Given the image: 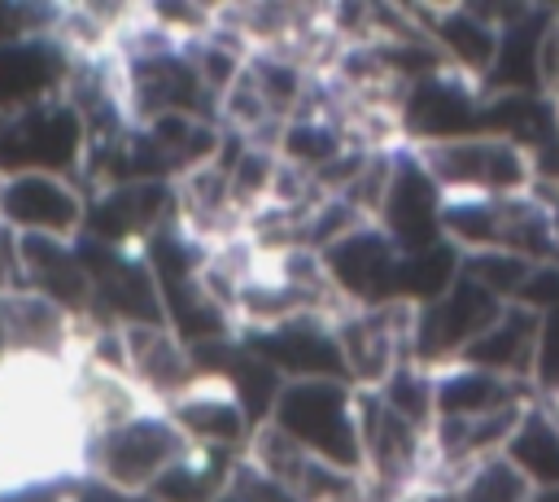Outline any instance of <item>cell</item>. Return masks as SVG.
Returning a JSON list of instances; mask_svg holds the SVG:
<instances>
[{
	"instance_id": "obj_1",
	"label": "cell",
	"mask_w": 559,
	"mask_h": 502,
	"mask_svg": "<svg viewBox=\"0 0 559 502\" xmlns=\"http://www.w3.org/2000/svg\"><path fill=\"white\" fill-rule=\"evenodd\" d=\"M406 157L441 196H520L537 188L533 153L493 131H467L450 140H411Z\"/></svg>"
},
{
	"instance_id": "obj_2",
	"label": "cell",
	"mask_w": 559,
	"mask_h": 502,
	"mask_svg": "<svg viewBox=\"0 0 559 502\" xmlns=\"http://www.w3.org/2000/svg\"><path fill=\"white\" fill-rule=\"evenodd\" d=\"M192 445L175 428V419L162 406H148L131 415L118 428H105L87 437L83 445V480L127 493V498H148V489L188 454Z\"/></svg>"
},
{
	"instance_id": "obj_3",
	"label": "cell",
	"mask_w": 559,
	"mask_h": 502,
	"mask_svg": "<svg viewBox=\"0 0 559 502\" xmlns=\"http://www.w3.org/2000/svg\"><path fill=\"white\" fill-rule=\"evenodd\" d=\"M266 423L306 454L358 471V389L349 380H284Z\"/></svg>"
},
{
	"instance_id": "obj_4",
	"label": "cell",
	"mask_w": 559,
	"mask_h": 502,
	"mask_svg": "<svg viewBox=\"0 0 559 502\" xmlns=\"http://www.w3.org/2000/svg\"><path fill=\"white\" fill-rule=\"evenodd\" d=\"M332 336L341 349L345 380L354 389H380L402 362H411L415 340V306L380 301V306H341L332 314Z\"/></svg>"
},
{
	"instance_id": "obj_5",
	"label": "cell",
	"mask_w": 559,
	"mask_h": 502,
	"mask_svg": "<svg viewBox=\"0 0 559 502\" xmlns=\"http://www.w3.org/2000/svg\"><path fill=\"white\" fill-rule=\"evenodd\" d=\"M83 127L66 96H52L44 105L17 109L0 122V175H66L79 183L83 170Z\"/></svg>"
},
{
	"instance_id": "obj_6",
	"label": "cell",
	"mask_w": 559,
	"mask_h": 502,
	"mask_svg": "<svg viewBox=\"0 0 559 502\" xmlns=\"http://www.w3.org/2000/svg\"><path fill=\"white\" fill-rule=\"evenodd\" d=\"M175 223V192L157 179H127L87 196L83 236L114 249H144L162 227Z\"/></svg>"
},
{
	"instance_id": "obj_7",
	"label": "cell",
	"mask_w": 559,
	"mask_h": 502,
	"mask_svg": "<svg viewBox=\"0 0 559 502\" xmlns=\"http://www.w3.org/2000/svg\"><path fill=\"white\" fill-rule=\"evenodd\" d=\"M502 301H493L489 292H480L476 284H467L463 275L432 297L428 306H415V340H411V362L437 371L445 362H454L493 319H498Z\"/></svg>"
},
{
	"instance_id": "obj_8",
	"label": "cell",
	"mask_w": 559,
	"mask_h": 502,
	"mask_svg": "<svg viewBox=\"0 0 559 502\" xmlns=\"http://www.w3.org/2000/svg\"><path fill=\"white\" fill-rule=\"evenodd\" d=\"M87 196L66 175H0V223L17 236H48V240H79L83 236Z\"/></svg>"
},
{
	"instance_id": "obj_9",
	"label": "cell",
	"mask_w": 559,
	"mask_h": 502,
	"mask_svg": "<svg viewBox=\"0 0 559 502\" xmlns=\"http://www.w3.org/2000/svg\"><path fill=\"white\" fill-rule=\"evenodd\" d=\"M0 323H4V354L9 358H35V362H57L74 367L83 349L87 319L52 306L48 297H35L26 288L0 297Z\"/></svg>"
},
{
	"instance_id": "obj_10",
	"label": "cell",
	"mask_w": 559,
	"mask_h": 502,
	"mask_svg": "<svg viewBox=\"0 0 559 502\" xmlns=\"http://www.w3.org/2000/svg\"><path fill=\"white\" fill-rule=\"evenodd\" d=\"M122 349H127L131 384L162 410L175 397H183L201 375V367L192 358V345L170 323H131V327H122Z\"/></svg>"
},
{
	"instance_id": "obj_11",
	"label": "cell",
	"mask_w": 559,
	"mask_h": 502,
	"mask_svg": "<svg viewBox=\"0 0 559 502\" xmlns=\"http://www.w3.org/2000/svg\"><path fill=\"white\" fill-rule=\"evenodd\" d=\"M319 258H323V271H328L332 288H336V297L345 306H380V301H393L402 253L393 249V240L376 223H367L354 236L336 240Z\"/></svg>"
},
{
	"instance_id": "obj_12",
	"label": "cell",
	"mask_w": 559,
	"mask_h": 502,
	"mask_svg": "<svg viewBox=\"0 0 559 502\" xmlns=\"http://www.w3.org/2000/svg\"><path fill=\"white\" fill-rule=\"evenodd\" d=\"M376 227L393 240L397 253H424V249L445 244L441 240V192L406 157V144L397 153V170H393V183H389Z\"/></svg>"
},
{
	"instance_id": "obj_13",
	"label": "cell",
	"mask_w": 559,
	"mask_h": 502,
	"mask_svg": "<svg viewBox=\"0 0 559 502\" xmlns=\"http://www.w3.org/2000/svg\"><path fill=\"white\" fill-rule=\"evenodd\" d=\"M166 415L175 419V428L183 432V441L197 445V450L240 454L245 441H249V432H253V423L240 410L236 393L218 375H197V384L183 397H175L166 406Z\"/></svg>"
},
{
	"instance_id": "obj_14",
	"label": "cell",
	"mask_w": 559,
	"mask_h": 502,
	"mask_svg": "<svg viewBox=\"0 0 559 502\" xmlns=\"http://www.w3.org/2000/svg\"><path fill=\"white\" fill-rule=\"evenodd\" d=\"M22 253V288L48 297L52 306L87 319L92 314V279L79 253V240H48V236H17Z\"/></svg>"
},
{
	"instance_id": "obj_15",
	"label": "cell",
	"mask_w": 559,
	"mask_h": 502,
	"mask_svg": "<svg viewBox=\"0 0 559 502\" xmlns=\"http://www.w3.org/2000/svg\"><path fill=\"white\" fill-rule=\"evenodd\" d=\"M70 57L57 39H26V44H0V118L44 105L66 92Z\"/></svg>"
},
{
	"instance_id": "obj_16",
	"label": "cell",
	"mask_w": 559,
	"mask_h": 502,
	"mask_svg": "<svg viewBox=\"0 0 559 502\" xmlns=\"http://www.w3.org/2000/svg\"><path fill=\"white\" fill-rule=\"evenodd\" d=\"M533 354H537V314L511 301V306L498 310V319H493L454 362L533 389Z\"/></svg>"
},
{
	"instance_id": "obj_17",
	"label": "cell",
	"mask_w": 559,
	"mask_h": 502,
	"mask_svg": "<svg viewBox=\"0 0 559 502\" xmlns=\"http://www.w3.org/2000/svg\"><path fill=\"white\" fill-rule=\"evenodd\" d=\"M432 402H437V419H476V415H498L511 406H528L533 389L463 367V362H445L432 371Z\"/></svg>"
},
{
	"instance_id": "obj_18",
	"label": "cell",
	"mask_w": 559,
	"mask_h": 502,
	"mask_svg": "<svg viewBox=\"0 0 559 502\" xmlns=\"http://www.w3.org/2000/svg\"><path fill=\"white\" fill-rule=\"evenodd\" d=\"M528 493L533 480L511 454H489L450 485V502H528Z\"/></svg>"
},
{
	"instance_id": "obj_19",
	"label": "cell",
	"mask_w": 559,
	"mask_h": 502,
	"mask_svg": "<svg viewBox=\"0 0 559 502\" xmlns=\"http://www.w3.org/2000/svg\"><path fill=\"white\" fill-rule=\"evenodd\" d=\"M507 454L528 471L533 489H559V432H555V423L537 410V402H533V410L524 415L520 432L511 437Z\"/></svg>"
},
{
	"instance_id": "obj_20",
	"label": "cell",
	"mask_w": 559,
	"mask_h": 502,
	"mask_svg": "<svg viewBox=\"0 0 559 502\" xmlns=\"http://www.w3.org/2000/svg\"><path fill=\"white\" fill-rule=\"evenodd\" d=\"M533 262L515 258V253H502V249H480V253H459V275L467 284H476L480 292H489L493 301L511 306L528 279Z\"/></svg>"
},
{
	"instance_id": "obj_21",
	"label": "cell",
	"mask_w": 559,
	"mask_h": 502,
	"mask_svg": "<svg viewBox=\"0 0 559 502\" xmlns=\"http://www.w3.org/2000/svg\"><path fill=\"white\" fill-rule=\"evenodd\" d=\"M61 4L44 0H0V44H26V39H52Z\"/></svg>"
},
{
	"instance_id": "obj_22",
	"label": "cell",
	"mask_w": 559,
	"mask_h": 502,
	"mask_svg": "<svg viewBox=\"0 0 559 502\" xmlns=\"http://www.w3.org/2000/svg\"><path fill=\"white\" fill-rule=\"evenodd\" d=\"M533 397H559V310H550V314H537Z\"/></svg>"
},
{
	"instance_id": "obj_23",
	"label": "cell",
	"mask_w": 559,
	"mask_h": 502,
	"mask_svg": "<svg viewBox=\"0 0 559 502\" xmlns=\"http://www.w3.org/2000/svg\"><path fill=\"white\" fill-rule=\"evenodd\" d=\"M515 306L533 310V314H550L559 310V262H537L515 297Z\"/></svg>"
},
{
	"instance_id": "obj_24",
	"label": "cell",
	"mask_w": 559,
	"mask_h": 502,
	"mask_svg": "<svg viewBox=\"0 0 559 502\" xmlns=\"http://www.w3.org/2000/svg\"><path fill=\"white\" fill-rule=\"evenodd\" d=\"M537 87L546 100H559V9L546 13L542 48H537Z\"/></svg>"
},
{
	"instance_id": "obj_25",
	"label": "cell",
	"mask_w": 559,
	"mask_h": 502,
	"mask_svg": "<svg viewBox=\"0 0 559 502\" xmlns=\"http://www.w3.org/2000/svg\"><path fill=\"white\" fill-rule=\"evenodd\" d=\"M22 288V253H17V231L0 223V297Z\"/></svg>"
},
{
	"instance_id": "obj_26",
	"label": "cell",
	"mask_w": 559,
	"mask_h": 502,
	"mask_svg": "<svg viewBox=\"0 0 559 502\" xmlns=\"http://www.w3.org/2000/svg\"><path fill=\"white\" fill-rule=\"evenodd\" d=\"M537 196L550 214V236H555V253H559V183H537Z\"/></svg>"
},
{
	"instance_id": "obj_27",
	"label": "cell",
	"mask_w": 559,
	"mask_h": 502,
	"mask_svg": "<svg viewBox=\"0 0 559 502\" xmlns=\"http://www.w3.org/2000/svg\"><path fill=\"white\" fill-rule=\"evenodd\" d=\"M437 493H406V498H384V493H367L362 489V498L358 502H432Z\"/></svg>"
},
{
	"instance_id": "obj_28",
	"label": "cell",
	"mask_w": 559,
	"mask_h": 502,
	"mask_svg": "<svg viewBox=\"0 0 559 502\" xmlns=\"http://www.w3.org/2000/svg\"><path fill=\"white\" fill-rule=\"evenodd\" d=\"M528 502H559V489H533Z\"/></svg>"
},
{
	"instance_id": "obj_29",
	"label": "cell",
	"mask_w": 559,
	"mask_h": 502,
	"mask_svg": "<svg viewBox=\"0 0 559 502\" xmlns=\"http://www.w3.org/2000/svg\"><path fill=\"white\" fill-rule=\"evenodd\" d=\"M9 354H4V323H0V362H4Z\"/></svg>"
},
{
	"instance_id": "obj_30",
	"label": "cell",
	"mask_w": 559,
	"mask_h": 502,
	"mask_svg": "<svg viewBox=\"0 0 559 502\" xmlns=\"http://www.w3.org/2000/svg\"><path fill=\"white\" fill-rule=\"evenodd\" d=\"M555 105V131H559V100H550Z\"/></svg>"
}]
</instances>
